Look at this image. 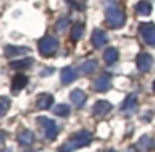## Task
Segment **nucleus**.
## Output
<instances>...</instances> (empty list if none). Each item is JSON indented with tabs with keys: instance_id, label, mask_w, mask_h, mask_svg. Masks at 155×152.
Segmentation results:
<instances>
[{
	"instance_id": "20e7f679",
	"label": "nucleus",
	"mask_w": 155,
	"mask_h": 152,
	"mask_svg": "<svg viewBox=\"0 0 155 152\" xmlns=\"http://www.w3.org/2000/svg\"><path fill=\"white\" fill-rule=\"evenodd\" d=\"M57 47H59V42H57V39L53 38V36H44V38L39 41V44H38L39 53H41L42 56H51L53 53L57 50Z\"/></svg>"
},
{
	"instance_id": "f8f14e48",
	"label": "nucleus",
	"mask_w": 155,
	"mask_h": 152,
	"mask_svg": "<svg viewBox=\"0 0 155 152\" xmlns=\"http://www.w3.org/2000/svg\"><path fill=\"white\" fill-rule=\"evenodd\" d=\"M75 78H77V72H75L74 68L66 66V68L62 69V72H60V80H62L63 84H69V83H72Z\"/></svg>"
},
{
	"instance_id": "412c9836",
	"label": "nucleus",
	"mask_w": 155,
	"mask_h": 152,
	"mask_svg": "<svg viewBox=\"0 0 155 152\" xmlns=\"http://www.w3.org/2000/svg\"><path fill=\"white\" fill-rule=\"evenodd\" d=\"M83 32H84L83 24H75V26L72 27V30H71V38H72L74 41H78V39L83 36Z\"/></svg>"
},
{
	"instance_id": "0eeeda50",
	"label": "nucleus",
	"mask_w": 155,
	"mask_h": 152,
	"mask_svg": "<svg viewBox=\"0 0 155 152\" xmlns=\"http://www.w3.org/2000/svg\"><path fill=\"white\" fill-rule=\"evenodd\" d=\"M152 63H154V59H152L151 54H148V53H140V54L137 56V68H139L142 72L149 71L151 66H152Z\"/></svg>"
},
{
	"instance_id": "4468645a",
	"label": "nucleus",
	"mask_w": 155,
	"mask_h": 152,
	"mask_svg": "<svg viewBox=\"0 0 155 152\" xmlns=\"http://www.w3.org/2000/svg\"><path fill=\"white\" fill-rule=\"evenodd\" d=\"M17 140H18V143H20V145H23V146H30V145H33V142H35V136H33V133H32V131L24 130V131L18 133Z\"/></svg>"
},
{
	"instance_id": "dca6fc26",
	"label": "nucleus",
	"mask_w": 155,
	"mask_h": 152,
	"mask_svg": "<svg viewBox=\"0 0 155 152\" xmlns=\"http://www.w3.org/2000/svg\"><path fill=\"white\" fill-rule=\"evenodd\" d=\"M26 84H27V77H26V75H23V74L15 75L14 80H12V92H14V94L20 92Z\"/></svg>"
},
{
	"instance_id": "b1692460",
	"label": "nucleus",
	"mask_w": 155,
	"mask_h": 152,
	"mask_svg": "<svg viewBox=\"0 0 155 152\" xmlns=\"http://www.w3.org/2000/svg\"><path fill=\"white\" fill-rule=\"evenodd\" d=\"M11 107V101L9 98H0V117H3L6 114V111Z\"/></svg>"
},
{
	"instance_id": "4be33fe9",
	"label": "nucleus",
	"mask_w": 155,
	"mask_h": 152,
	"mask_svg": "<svg viewBox=\"0 0 155 152\" xmlns=\"http://www.w3.org/2000/svg\"><path fill=\"white\" fill-rule=\"evenodd\" d=\"M32 63H33L32 59H23V60H15V62H12L11 66L15 68V69H21V68H29Z\"/></svg>"
},
{
	"instance_id": "bb28decb",
	"label": "nucleus",
	"mask_w": 155,
	"mask_h": 152,
	"mask_svg": "<svg viewBox=\"0 0 155 152\" xmlns=\"http://www.w3.org/2000/svg\"><path fill=\"white\" fill-rule=\"evenodd\" d=\"M3 152H12V149H5Z\"/></svg>"
},
{
	"instance_id": "9b49d317",
	"label": "nucleus",
	"mask_w": 155,
	"mask_h": 152,
	"mask_svg": "<svg viewBox=\"0 0 155 152\" xmlns=\"http://www.w3.org/2000/svg\"><path fill=\"white\" fill-rule=\"evenodd\" d=\"M53 102H54V98H53V95H50V94H41V95H38V98H36V105H38V108H41V110L50 108L53 105Z\"/></svg>"
},
{
	"instance_id": "a211bd4d",
	"label": "nucleus",
	"mask_w": 155,
	"mask_h": 152,
	"mask_svg": "<svg viewBox=\"0 0 155 152\" xmlns=\"http://www.w3.org/2000/svg\"><path fill=\"white\" fill-rule=\"evenodd\" d=\"M117 59H119V53H117L116 48H107V50L104 51V60H105V63L113 65Z\"/></svg>"
},
{
	"instance_id": "423d86ee",
	"label": "nucleus",
	"mask_w": 155,
	"mask_h": 152,
	"mask_svg": "<svg viewBox=\"0 0 155 152\" xmlns=\"http://www.w3.org/2000/svg\"><path fill=\"white\" fill-rule=\"evenodd\" d=\"M140 32L148 45H155V26L151 23L140 24Z\"/></svg>"
},
{
	"instance_id": "7ed1b4c3",
	"label": "nucleus",
	"mask_w": 155,
	"mask_h": 152,
	"mask_svg": "<svg viewBox=\"0 0 155 152\" xmlns=\"http://www.w3.org/2000/svg\"><path fill=\"white\" fill-rule=\"evenodd\" d=\"M36 122H38V125H41V128L44 131V137L47 140H54L56 139V136H57V125H56L54 121L45 117V116H39L36 119Z\"/></svg>"
},
{
	"instance_id": "6ab92c4d",
	"label": "nucleus",
	"mask_w": 155,
	"mask_h": 152,
	"mask_svg": "<svg viewBox=\"0 0 155 152\" xmlns=\"http://www.w3.org/2000/svg\"><path fill=\"white\" fill-rule=\"evenodd\" d=\"M95 69H97V60H94V59H89L80 65V71L83 74H92Z\"/></svg>"
},
{
	"instance_id": "f257e3e1",
	"label": "nucleus",
	"mask_w": 155,
	"mask_h": 152,
	"mask_svg": "<svg viewBox=\"0 0 155 152\" xmlns=\"http://www.w3.org/2000/svg\"><path fill=\"white\" fill-rule=\"evenodd\" d=\"M104 9H105V21L110 27L117 29L124 26L125 14L120 11V8L117 6L114 0H104Z\"/></svg>"
},
{
	"instance_id": "cd10ccee",
	"label": "nucleus",
	"mask_w": 155,
	"mask_h": 152,
	"mask_svg": "<svg viewBox=\"0 0 155 152\" xmlns=\"http://www.w3.org/2000/svg\"><path fill=\"white\" fill-rule=\"evenodd\" d=\"M154 92H155V81H154Z\"/></svg>"
},
{
	"instance_id": "6e6552de",
	"label": "nucleus",
	"mask_w": 155,
	"mask_h": 152,
	"mask_svg": "<svg viewBox=\"0 0 155 152\" xmlns=\"http://www.w3.org/2000/svg\"><path fill=\"white\" fill-rule=\"evenodd\" d=\"M92 44H94V47L95 48H101L104 47L105 44H107V35H105V32L101 30V29H95L94 30V33H92Z\"/></svg>"
},
{
	"instance_id": "1a4fd4ad",
	"label": "nucleus",
	"mask_w": 155,
	"mask_h": 152,
	"mask_svg": "<svg viewBox=\"0 0 155 152\" xmlns=\"http://www.w3.org/2000/svg\"><path fill=\"white\" fill-rule=\"evenodd\" d=\"M94 89L97 92H105L110 89V77L107 74H103L100 75L95 81H94Z\"/></svg>"
},
{
	"instance_id": "5701e85b",
	"label": "nucleus",
	"mask_w": 155,
	"mask_h": 152,
	"mask_svg": "<svg viewBox=\"0 0 155 152\" xmlns=\"http://www.w3.org/2000/svg\"><path fill=\"white\" fill-rule=\"evenodd\" d=\"M69 105L68 104H59V105H56L54 107V113L57 114V116H68L69 114Z\"/></svg>"
},
{
	"instance_id": "ddd939ff",
	"label": "nucleus",
	"mask_w": 155,
	"mask_h": 152,
	"mask_svg": "<svg viewBox=\"0 0 155 152\" xmlns=\"http://www.w3.org/2000/svg\"><path fill=\"white\" fill-rule=\"evenodd\" d=\"M69 98H71L72 104H74L77 108H80V107H83L84 102H86V94H84L83 91H80V89H75V91L71 92Z\"/></svg>"
},
{
	"instance_id": "f03ea898",
	"label": "nucleus",
	"mask_w": 155,
	"mask_h": 152,
	"mask_svg": "<svg viewBox=\"0 0 155 152\" xmlns=\"http://www.w3.org/2000/svg\"><path fill=\"white\" fill-rule=\"evenodd\" d=\"M91 142H92L91 133H87V131H78L65 145H62L60 152H72V151H75V149L83 148V146H87Z\"/></svg>"
},
{
	"instance_id": "a878e982",
	"label": "nucleus",
	"mask_w": 155,
	"mask_h": 152,
	"mask_svg": "<svg viewBox=\"0 0 155 152\" xmlns=\"http://www.w3.org/2000/svg\"><path fill=\"white\" fill-rule=\"evenodd\" d=\"M3 140H5V136H3V133L0 131V146L3 145Z\"/></svg>"
},
{
	"instance_id": "aec40b11",
	"label": "nucleus",
	"mask_w": 155,
	"mask_h": 152,
	"mask_svg": "<svg viewBox=\"0 0 155 152\" xmlns=\"http://www.w3.org/2000/svg\"><path fill=\"white\" fill-rule=\"evenodd\" d=\"M151 5L148 3V2H139L137 5H136V12L137 14H140V15H148V14H151Z\"/></svg>"
},
{
	"instance_id": "2eb2a0df",
	"label": "nucleus",
	"mask_w": 155,
	"mask_h": 152,
	"mask_svg": "<svg viewBox=\"0 0 155 152\" xmlns=\"http://www.w3.org/2000/svg\"><path fill=\"white\" fill-rule=\"evenodd\" d=\"M152 146H154V142H152V139L149 137V136H142L140 137V140L137 142V145H136V148L139 149L140 152H148L152 149Z\"/></svg>"
},
{
	"instance_id": "39448f33",
	"label": "nucleus",
	"mask_w": 155,
	"mask_h": 152,
	"mask_svg": "<svg viewBox=\"0 0 155 152\" xmlns=\"http://www.w3.org/2000/svg\"><path fill=\"white\" fill-rule=\"evenodd\" d=\"M120 111L125 116H131V114H134L137 111V97L134 94H130L125 98V101H124L122 107H120Z\"/></svg>"
},
{
	"instance_id": "f3484780",
	"label": "nucleus",
	"mask_w": 155,
	"mask_h": 152,
	"mask_svg": "<svg viewBox=\"0 0 155 152\" xmlns=\"http://www.w3.org/2000/svg\"><path fill=\"white\" fill-rule=\"evenodd\" d=\"M29 53V48L26 47H14V45H8L6 50H5V54L6 57H18V56H23Z\"/></svg>"
},
{
	"instance_id": "393cba45",
	"label": "nucleus",
	"mask_w": 155,
	"mask_h": 152,
	"mask_svg": "<svg viewBox=\"0 0 155 152\" xmlns=\"http://www.w3.org/2000/svg\"><path fill=\"white\" fill-rule=\"evenodd\" d=\"M68 24H69L68 17H63V18H60V20L57 21V24H56V30H57V32H62V30H65V29L68 27Z\"/></svg>"
},
{
	"instance_id": "c85d7f7f",
	"label": "nucleus",
	"mask_w": 155,
	"mask_h": 152,
	"mask_svg": "<svg viewBox=\"0 0 155 152\" xmlns=\"http://www.w3.org/2000/svg\"><path fill=\"white\" fill-rule=\"evenodd\" d=\"M108 152H116V151H113V149H111V151H108Z\"/></svg>"
},
{
	"instance_id": "9d476101",
	"label": "nucleus",
	"mask_w": 155,
	"mask_h": 152,
	"mask_svg": "<svg viewBox=\"0 0 155 152\" xmlns=\"http://www.w3.org/2000/svg\"><path fill=\"white\" fill-rule=\"evenodd\" d=\"M113 107H111V104L108 101H105V100H100V101H97V104L94 105V114L95 116H105L110 110H111Z\"/></svg>"
}]
</instances>
